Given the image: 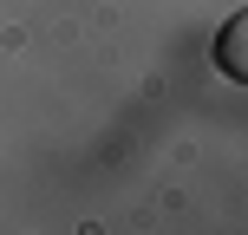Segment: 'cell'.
<instances>
[{
  "mask_svg": "<svg viewBox=\"0 0 248 235\" xmlns=\"http://www.w3.org/2000/svg\"><path fill=\"white\" fill-rule=\"evenodd\" d=\"M216 59H222L229 78H248V13H235V20L222 26V39H216Z\"/></svg>",
  "mask_w": 248,
  "mask_h": 235,
  "instance_id": "obj_1",
  "label": "cell"
}]
</instances>
